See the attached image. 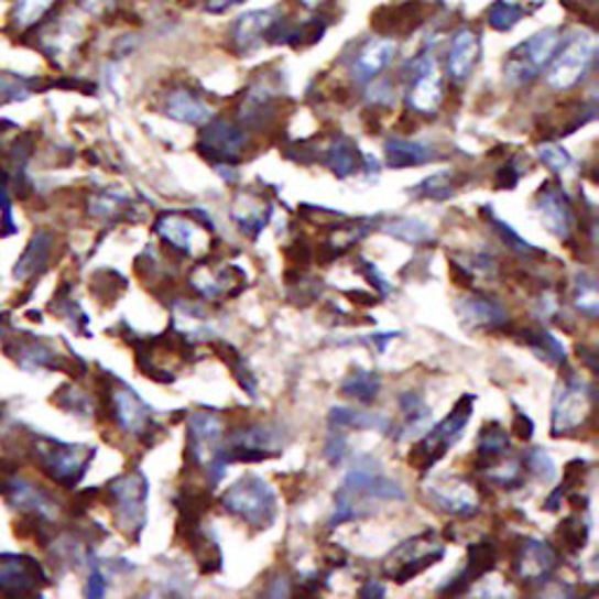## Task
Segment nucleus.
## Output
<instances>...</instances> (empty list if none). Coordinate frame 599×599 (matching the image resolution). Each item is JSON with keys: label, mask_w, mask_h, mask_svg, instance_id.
I'll return each instance as SVG.
<instances>
[{"label": "nucleus", "mask_w": 599, "mask_h": 599, "mask_svg": "<svg viewBox=\"0 0 599 599\" xmlns=\"http://www.w3.org/2000/svg\"><path fill=\"white\" fill-rule=\"evenodd\" d=\"M363 499L403 501L405 490L401 482L384 476L380 461H374L372 457H359L335 494V513L330 518V527L363 518Z\"/></svg>", "instance_id": "1"}, {"label": "nucleus", "mask_w": 599, "mask_h": 599, "mask_svg": "<svg viewBox=\"0 0 599 599\" xmlns=\"http://www.w3.org/2000/svg\"><path fill=\"white\" fill-rule=\"evenodd\" d=\"M222 509L253 530H268L279 513V501L274 487L258 476L239 478L220 499Z\"/></svg>", "instance_id": "2"}, {"label": "nucleus", "mask_w": 599, "mask_h": 599, "mask_svg": "<svg viewBox=\"0 0 599 599\" xmlns=\"http://www.w3.org/2000/svg\"><path fill=\"white\" fill-rule=\"evenodd\" d=\"M473 403H476V396H468L466 393V396H461L455 403L453 412H449L440 424H436L434 428H426L424 438L417 445H412L407 464L422 473L431 471V468L436 466V461H440L447 455V449L464 436V428L473 417Z\"/></svg>", "instance_id": "3"}, {"label": "nucleus", "mask_w": 599, "mask_h": 599, "mask_svg": "<svg viewBox=\"0 0 599 599\" xmlns=\"http://www.w3.org/2000/svg\"><path fill=\"white\" fill-rule=\"evenodd\" d=\"M562 41H565V37H562V31L555 26H548L534 33L530 41L513 47L503 62L505 83H511L515 87L534 83L541 75V70L553 62V56L559 50Z\"/></svg>", "instance_id": "4"}, {"label": "nucleus", "mask_w": 599, "mask_h": 599, "mask_svg": "<svg viewBox=\"0 0 599 599\" xmlns=\"http://www.w3.org/2000/svg\"><path fill=\"white\" fill-rule=\"evenodd\" d=\"M443 555L445 546L438 541L436 532L426 530L403 541L399 548H393L382 562V574L403 586L407 580L420 576L424 569L434 567L438 559H443Z\"/></svg>", "instance_id": "5"}, {"label": "nucleus", "mask_w": 599, "mask_h": 599, "mask_svg": "<svg viewBox=\"0 0 599 599\" xmlns=\"http://www.w3.org/2000/svg\"><path fill=\"white\" fill-rule=\"evenodd\" d=\"M595 415V389L574 372L565 374L553 399V436L559 438L584 426Z\"/></svg>", "instance_id": "6"}, {"label": "nucleus", "mask_w": 599, "mask_h": 599, "mask_svg": "<svg viewBox=\"0 0 599 599\" xmlns=\"http://www.w3.org/2000/svg\"><path fill=\"white\" fill-rule=\"evenodd\" d=\"M597 56V37L592 33H578L565 45H559L553 62L548 64V85L567 91L586 78Z\"/></svg>", "instance_id": "7"}, {"label": "nucleus", "mask_w": 599, "mask_h": 599, "mask_svg": "<svg viewBox=\"0 0 599 599\" xmlns=\"http://www.w3.org/2000/svg\"><path fill=\"white\" fill-rule=\"evenodd\" d=\"M110 494L116 499L118 527L129 536L139 538L145 524V501H148V480L141 471H131L110 482Z\"/></svg>", "instance_id": "8"}, {"label": "nucleus", "mask_w": 599, "mask_h": 599, "mask_svg": "<svg viewBox=\"0 0 599 599\" xmlns=\"http://www.w3.org/2000/svg\"><path fill=\"white\" fill-rule=\"evenodd\" d=\"M426 497L431 505L455 518H473L480 513V492L478 487L459 476H440L426 484Z\"/></svg>", "instance_id": "9"}, {"label": "nucleus", "mask_w": 599, "mask_h": 599, "mask_svg": "<svg viewBox=\"0 0 599 599\" xmlns=\"http://www.w3.org/2000/svg\"><path fill=\"white\" fill-rule=\"evenodd\" d=\"M199 230H214L211 218L199 209L193 211H164L155 220V232L172 251L181 255H195Z\"/></svg>", "instance_id": "10"}, {"label": "nucleus", "mask_w": 599, "mask_h": 599, "mask_svg": "<svg viewBox=\"0 0 599 599\" xmlns=\"http://www.w3.org/2000/svg\"><path fill=\"white\" fill-rule=\"evenodd\" d=\"M249 143L251 139L241 124L232 120H209V124L202 131V141L197 148L206 160L214 162L216 166H222L239 162Z\"/></svg>", "instance_id": "11"}, {"label": "nucleus", "mask_w": 599, "mask_h": 599, "mask_svg": "<svg viewBox=\"0 0 599 599\" xmlns=\"http://www.w3.org/2000/svg\"><path fill=\"white\" fill-rule=\"evenodd\" d=\"M222 440V420L214 410H197L187 417L185 459L193 466H206L216 455Z\"/></svg>", "instance_id": "12"}, {"label": "nucleus", "mask_w": 599, "mask_h": 599, "mask_svg": "<svg viewBox=\"0 0 599 599\" xmlns=\"http://www.w3.org/2000/svg\"><path fill=\"white\" fill-rule=\"evenodd\" d=\"M410 68L412 87L407 94V106L415 112H422V116H431L443 101V78L438 64L431 54H422L420 59L410 64Z\"/></svg>", "instance_id": "13"}, {"label": "nucleus", "mask_w": 599, "mask_h": 599, "mask_svg": "<svg viewBox=\"0 0 599 599\" xmlns=\"http://www.w3.org/2000/svg\"><path fill=\"white\" fill-rule=\"evenodd\" d=\"M536 211L555 237L565 241L571 239V232L576 230L574 204L557 183L548 181L541 185V190L536 193Z\"/></svg>", "instance_id": "14"}, {"label": "nucleus", "mask_w": 599, "mask_h": 599, "mask_svg": "<svg viewBox=\"0 0 599 599\" xmlns=\"http://www.w3.org/2000/svg\"><path fill=\"white\" fill-rule=\"evenodd\" d=\"M190 286L204 297V300H216V297H235L247 286V274H243L235 265H220L214 268L209 262H197V265L187 274Z\"/></svg>", "instance_id": "15"}, {"label": "nucleus", "mask_w": 599, "mask_h": 599, "mask_svg": "<svg viewBox=\"0 0 599 599\" xmlns=\"http://www.w3.org/2000/svg\"><path fill=\"white\" fill-rule=\"evenodd\" d=\"M110 410L124 431L139 436L145 445H155L153 438H150V434H153V431H160V426L153 422V410H150L134 391H129V389L112 391L110 393Z\"/></svg>", "instance_id": "16"}, {"label": "nucleus", "mask_w": 599, "mask_h": 599, "mask_svg": "<svg viewBox=\"0 0 599 599\" xmlns=\"http://www.w3.org/2000/svg\"><path fill=\"white\" fill-rule=\"evenodd\" d=\"M555 567L557 553L546 541L524 538L513 555V569L518 578L527 580V584H541L553 574Z\"/></svg>", "instance_id": "17"}, {"label": "nucleus", "mask_w": 599, "mask_h": 599, "mask_svg": "<svg viewBox=\"0 0 599 599\" xmlns=\"http://www.w3.org/2000/svg\"><path fill=\"white\" fill-rule=\"evenodd\" d=\"M457 316L468 330H490L499 333L501 326L509 324V312L494 297L468 295L457 303Z\"/></svg>", "instance_id": "18"}, {"label": "nucleus", "mask_w": 599, "mask_h": 599, "mask_svg": "<svg viewBox=\"0 0 599 599\" xmlns=\"http://www.w3.org/2000/svg\"><path fill=\"white\" fill-rule=\"evenodd\" d=\"M494 567H497V543L492 538H482L478 543H471V546H468L466 569L449 580V584L440 592L443 595H461L471 588V584H476L478 578L490 574Z\"/></svg>", "instance_id": "19"}, {"label": "nucleus", "mask_w": 599, "mask_h": 599, "mask_svg": "<svg viewBox=\"0 0 599 599\" xmlns=\"http://www.w3.org/2000/svg\"><path fill=\"white\" fill-rule=\"evenodd\" d=\"M91 457H94V449L89 447L59 445L50 449V453H45V471H50L54 480L73 484L83 478Z\"/></svg>", "instance_id": "20"}, {"label": "nucleus", "mask_w": 599, "mask_h": 599, "mask_svg": "<svg viewBox=\"0 0 599 599\" xmlns=\"http://www.w3.org/2000/svg\"><path fill=\"white\" fill-rule=\"evenodd\" d=\"M393 54H396V43H393L391 37H374V41L366 43L361 52L356 54L351 66L353 80L359 85L372 83L391 64Z\"/></svg>", "instance_id": "21"}, {"label": "nucleus", "mask_w": 599, "mask_h": 599, "mask_svg": "<svg viewBox=\"0 0 599 599\" xmlns=\"http://www.w3.org/2000/svg\"><path fill=\"white\" fill-rule=\"evenodd\" d=\"M424 22V6L420 0L415 3L401 6H384L378 12H372V29L382 35H399L415 31Z\"/></svg>", "instance_id": "22"}, {"label": "nucleus", "mask_w": 599, "mask_h": 599, "mask_svg": "<svg viewBox=\"0 0 599 599\" xmlns=\"http://www.w3.org/2000/svg\"><path fill=\"white\" fill-rule=\"evenodd\" d=\"M480 59V37L471 29H461L453 37V47L447 56V73L455 83L471 78V73Z\"/></svg>", "instance_id": "23"}, {"label": "nucleus", "mask_w": 599, "mask_h": 599, "mask_svg": "<svg viewBox=\"0 0 599 599\" xmlns=\"http://www.w3.org/2000/svg\"><path fill=\"white\" fill-rule=\"evenodd\" d=\"M276 22V10H255L241 14L232 26V43L239 52H251L268 37L270 26Z\"/></svg>", "instance_id": "24"}, {"label": "nucleus", "mask_w": 599, "mask_h": 599, "mask_svg": "<svg viewBox=\"0 0 599 599\" xmlns=\"http://www.w3.org/2000/svg\"><path fill=\"white\" fill-rule=\"evenodd\" d=\"M232 218L243 235L255 239L268 228L272 218V206L253 193H241L232 206Z\"/></svg>", "instance_id": "25"}, {"label": "nucleus", "mask_w": 599, "mask_h": 599, "mask_svg": "<svg viewBox=\"0 0 599 599\" xmlns=\"http://www.w3.org/2000/svg\"><path fill=\"white\" fill-rule=\"evenodd\" d=\"M363 162L366 157L361 155L359 145H356L349 137H335L333 143L326 148L324 164L337 178H349L353 174H359L363 168Z\"/></svg>", "instance_id": "26"}, {"label": "nucleus", "mask_w": 599, "mask_h": 599, "mask_svg": "<svg viewBox=\"0 0 599 599\" xmlns=\"http://www.w3.org/2000/svg\"><path fill=\"white\" fill-rule=\"evenodd\" d=\"M166 116L181 122V124H206L211 120V108L206 106L197 94L193 91H187V89H176L168 94V99H166Z\"/></svg>", "instance_id": "27"}, {"label": "nucleus", "mask_w": 599, "mask_h": 599, "mask_svg": "<svg viewBox=\"0 0 599 599\" xmlns=\"http://www.w3.org/2000/svg\"><path fill=\"white\" fill-rule=\"evenodd\" d=\"M384 150H386V164L391 168H410V166L428 164L440 157V153H436L434 145L422 143V141H407V139H391L386 141Z\"/></svg>", "instance_id": "28"}, {"label": "nucleus", "mask_w": 599, "mask_h": 599, "mask_svg": "<svg viewBox=\"0 0 599 599\" xmlns=\"http://www.w3.org/2000/svg\"><path fill=\"white\" fill-rule=\"evenodd\" d=\"M509 455H511L509 431H505L499 422L484 424L482 431H480L478 449H476V457H473V466H476L473 471L480 473L487 464H492L494 459L509 457Z\"/></svg>", "instance_id": "29"}, {"label": "nucleus", "mask_w": 599, "mask_h": 599, "mask_svg": "<svg viewBox=\"0 0 599 599\" xmlns=\"http://www.w3.org/2000/svg\"><path fill=\"white\" fill-rule=\"evenodd\" d=\"M401 412H403V428L399 434V440H405L410 436H417V434H424V431L428 428V422H431V410L428 405L424 403V399L420 396V393H403L401 396Z\"/></svg>", "instance_id": "30"}, {"label": "nucleus", "mask_w": 599, "mask_h": 599, "mask_svg": "<svg viewBox=\"0 0 599 599\" xmlns=\"http://www.w3.org/2000/svg\"><path fill=\"white\" fill-rule=\"evenodd\" d=\"M328 424H330V428H337V431L374 428V431H382V434H386V431L391 428L386 417L374 415V412H359V410H351V407H333L330 415H328Z\"/></svg>", "instance_id": "31"}, {"label": "nucleus", "mask_w": 599, "mask_h": 599, "mask_svg": "<svg viewBox=\"0 0 599 599\" xmlns=\"http://www.w3.org/2000/svg\"><path fill=\"white\" fill-rule=\"evenodd\" d=\"M459 183L461 178L457 174H449V172H440V174H434L431 178L422 181L420 185H415L410 190L412 197H422V199H434V202H445L449 197H455L457 190H459Z\"/></svg>", "instance_id": "32"}, {"label": "nucleus", "mask_w": 599, "mask_h": 599, "mask_svg": "<svg viewBox=\"0 0 599 599\" xmlns=\"http://www.w3.org/2000/svg\"><path fill=\"white\" fill-rule=\"evenodd\" d=\"M342 396L356 399L359 403H372L380 393V378L370 370L356 368L351 374H347V380L340 386Z\"/></svg>", "instance_id": "33"}, {"label": "nucleus", "mask_w": 599, "mask_h": 599, "mask_svg": "<svg viewBox=\"0 0 599 599\" xmlns=\"http://www.w3.org/2000/svg\"><path fill=\"white\" fill-rule=\"evenodd\" d=\"M211 349L220 356V361H222V363H228V368L235 372V378H237V382L241 384V389H247V391H249V396L255 399V396H258V386H255V380H253L251 370L247 368V363H243V356H241L232 345L222 342V340L211 342Z\"/></svg>", "instance_id": "34"}, {"label": "nucleus", "mask_w": 599, "mask_h": 599, "mask_svg": "<svg viewBox=\"0 0 599 599\" xmlns=\"http://www.w3.org/2000/svg\"><path fill=\"white\" fill-rule=\"evenodd\" d=\"M588 534H590V524L586 518H580L578 513L569 515L562 520V524L557 527V536H559V543L562 548H565L567 553H580L586 548L588 543Z\"/></svg>", "instance_id": "35"}, {"label": "nucleus", "mask_w": 599, "mask_h": 599, "mask_svg": "<svg viewBox=\"0 0 599 599\" xmlns=\"http://www.w3.org/2000/svg\"><path fill=\"white\" fill-rule=\"evenodd\" d=\"M382 232L396 237L405 243H428L431 239H434V230H431L426 222L412 220V218H396L391 222H384Z\"/></svg>", "instance_id": "36"}, {"label": "nucleus", "mask_w": 599, "mask_h": 599, "mask_svg": "<svg viewBox=\"0 0 599 599\" xmlns=\"http://www.w3.org/2000/svg\"><path fill=\"white\" fill-rule=\"evenodd\" d=\"M588 473V461L584 459H574L565 466V478H562V484L557 487V490L548 497L546 501V511H557V505L562 499H567L569 492H574L576 487H580V482H584Z\"/></svg>", "instance_id": "37"}, {"label": "nucleus", "mask_w": 599, "mask_h": 599, "mask_svg": "<svg viewBox=\"0 0 599 599\" xmlns=\"http://www.w3.org/2000/svg\"><path fill=\"white\" fill-rule=\"evenodd\" d=\"M482 216H487V218H490V220L494 222V230L499 232V237H501L505 243H509V247H511L515 253L527 255V258H546V251H541V249L532 247V243H530L527 239H522V237L511 228L509 222L499 220V218L492 214V209H482Z\"/></svg>", "instance_id": "38"}, {"label": "nucleus", "mask_w": 599, "mask_h": 599, "mask_svg": "<svg viewBox=\"0 0 599 599\" xmlns=\"http://www.w3.org/2000/svg\"><path fill=\"white\" fill-rule=\"evenodd\" d=\"M524 14H527V10L522 6L509 3V0H497V3H492L490 10H487V22H490L494 31L505 33L511 31Z\"/></svg>", "instance_id": "39"}, {"label": "nucleus", "mask_w": 599, "mask_h": 599, "mask_svg": "<svg viewBox=\"0 0 599 599\" xmlns=\"http://www.w3.org/2000/svg\"><path fill=\"white\" fill-rule=\"evenodd\" d=\"M576 307L588 314L590 318L597 316L599 312V295H597V284L595 279L588 276V274H578L576 279Z\"/></svg>", "instance_id": "40"}, {"label": "nucleus", "mask_w": 599, "mask_h": 599, "mask_svg": "<svg viewBox=\"0 0 599 599\" xmlns=\"http://www.w3.org/2000/svg\"><path fill=\"white\" fill-rule=\"evenodd\" d=\"M54 6V0H17L12 19L17 26H31L35 22H41V17Z\"/></svg>", "instance_id": "41"}, {"label": "nucleus", "mask_w": 599, "mask_h": 599, "mask_svg": "<svg viewBox=\"0 0 599 599\" xmlns=\"http://www.w3.org/2000/svg\"><path fill=\"white\" fill-rule=\"evenodd\" d=\"M50 249H52V237H50L47 232H37L35 239L31 241V247H29L24 260H22V265H19L17 272H22V270L26 268L29 274H31V272H35V270L45 268Z\"/></svg>", "instance_id": "42"}, {"label": "nucleus", "mask_w": 599, "mask_h": 599, "mask_svg": "<svg viewBox=\"0 0 599 599\" xmlns=\"http://www.w3.org/2000/svg\"><path fill=\"white\" fill-rule=\"evenodd\" d=\"M522 468H527L532 476H536L541 482H551L555 478V461L548 453H543V449H530L527 455L522 459Z\"/></svg>", "instance_id": "43"}, {"label": "nucleus", "mask_w": 599, "mask_h": 599, "mask_svg": "<svg viewBox=\"0 0 599 599\" xmlns=\"http://www.w3.org/2000/svg\"><path fill=\"white\" fill-rule=\"evenodd\" d=\"M538 160L543 164H546L551 168V172H555V174H565L567 168H571V164H574L571 155L567 153L565 148L557 145V143H543V145H538Z\"/></svg>", "instance_id": "44"}, {"label": "nucleus", "mask_w": 599, "mask_h": 599, "mask_svg": "<svg viewBox=\"0 0 599 599\" xmlns=\"http://www.w3.org/2000/svg\"><path fill=\"white\" fill-rule=\"evenodd\" d=\"M518 181H520V168H518V162L511 160L509 164H503L497 172L494 185H497V190H513Z\"/></svg>", "instance_id": "45"}, {"label": "nucleus", "mask_w": 599, "mask_h": 599, "mask_svg": "<svg viewBox=\"0 0 599 599\" xmlns=\"http://www.w3.org/2000/svg\"><path fill=\"white\" fill-rule=\"evenodd\" d=\"M345 436H342V431H337V428H330V438L326 443V459L337 466V464H342L345 459Z\"/></svg>", "instance_id": "46"}, {"label": "nucleus", "mask_w": 599, "mask_h": 599, "mask_svg": "<svg viewBox=\"0 0 599 599\" xmlns=\"http://www.w3.org/2000/svg\"><path fill=\"white\" fill-rule=\"evenodd\" d=\"M284 253H286L288 262H293L295 268H300V265H309V262H312V255H314L312 247H309V243H307L305 239H297V241H293V247H288Z\"/></svg>", "instance_id": "47"}, {"label": "nucleus", "mask_w": 599, "mask_h": 599, "mask_svg": "<svg viewBox=\"0 0 599 599\" xmlns=\"http://www.w3.org/2000/svg\"><path fill=\"white\" fill-rule=\"evenodd\" d=\"M359 270H361V274L370 281V284L380 291V295H389L391 286L386 284V279L380 274V270L374 268V262H368V260L361 258V260H359Z\"/></svg>", "instance_id": "48"}, {"label": "nucleus", "mask_w": 599, "mask_h": 599, "mask_svg": "<svg viewBox=\"0 0 599 599\" xmlns=\"http://www.w3.org/2000/svg\"><path fill=\"white\" fill-rule=\"evenodd\" d=\"M447 272H449V281H453L455 286H461V288H471L473 286V272L468 268H464L461 262L449 260Z\"/></svg>", "instance_id": "49"}, {"label": "nucleus", "mask_w": 599, "mask_h": 599, "mask_svg": "<svg viewBox=\"0 0 599 599\" xmlns=\"http://www.w3.org/2000/svg\"><path fill=\"white\" fill-rule=\"evenodd\" d=\"M511 431H513V436H515V438H520V440L527 443V440H532V436H534V422H532L530 415H524V412H515Z\"/></svg>", "instance_id": "50"}, {"label": "nucleus", "mask_w": 599, "mask_h": 599, "mask_svg": "<svg viewBox=\"0 0 599 599\" xmlns=\"http://www.w3.org/2000/svg\"><path fill=\"white\" fill-rule=\"evenodd\" d=\"M370 101L378 104V106H389L393 101V89L389 83H378L374 87H370Z\"/></svg>", "instance_id": "51"}, {"label": "nucleus", "mask_w": 599, "mask_h": 599, "mask_svg": "<svg viewBox=\"0 0 599 599\" xmlns=\"http://www.w3.org/2000/svg\"><path fill=\"white\" fill-rule=\"evenodd\" d=\"M241 3H247V0H209V3H206V10H209V12H228L230 8L241 6Z\"/></svg>", "instance_id": "52"}, {"label": "nucleus", "mask_w": 599, "mask_h": 599, "mask_svg": "<svg viewBox=\"0 0 599 599\" xmlns=\"http://www.w3.org/2000/svg\"><path fill=\"white\" fill-rule=\"evenodd\" d=\"M106 592V584H104V576L101 571H94L91 578H89V588H87V595L91 597H101Z\"/></svg>", "instance_id": "53"}, {"label": "nucleus", "mask_w": 599, "mask_h": 599, "mask_svg": "<svg viewBox=\"0 0 599 599\" xmlns=\"http://www.w3.org/2000/svg\"><path fill=\"white\" fill-rule=\"evenodd\" d=\"M347 295H349V297H353V303H359V305H363V307H370V305L378 303V295H370V293L351 291V293H347Z\"/></svg>", "instance_id": "54"}, {"label": "nucleus", "mask_w": 599, "mask_h": 599, "mask_svg": "<svg viewBox=\"0 0 599 599\" xmlns=\"http://www.w3.org/2000/svg\"><path fill=\"white\" fill-rule=\"evenodd\" d=\"M80 3H83V8L89 10V12H99L101 8H106V6L110 3V0H80Z\"/></svg>", "instance_id": "55"}, {"label": "nucleus", "mask_w": 599, "mask_h": 599, "mask_svg": "<svg viewBox=\"0 0 599 599\" xmlns=\"http://www.w3.org/2000/svg\"><path fill=\"white\" fill-rule=\"evenodd\" d=\"M370 595H378V597H382L384 595V588L382 586H378V584H374V580H370V584L361 590V597H370Z\"/></svg>", "instance_id": "56"}, {"label": "nucleus", "mask_w": 599, "mask_h": 599, "mask_svg": "<svg viewBox=\"0 0 599 599\" xmlns=\"http://www.w3.org/2000/svg\"><path fill=\"white\" fill-rule=\"evenodd\" d=\"M305 6H316V3H322V0H303Z\"/></svg>", "instance_id": "57"}]
</instances>
